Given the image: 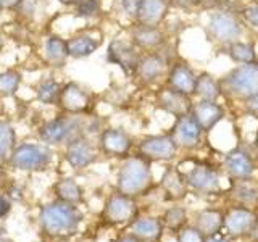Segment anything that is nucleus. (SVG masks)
Wrapping results in <instances>:
<instances>
[{"label":"nucleus","instance_id":"nucleus-1","mask_svg":"<svg viewBox=\"0 0 258 242\" xmlns=\"http://www.w3.org/2000/svg\"><path fill=\"white\" fill-rule=\"evenodd\" d=\"M81 215L73 204L55 202L42 208L40 212V226L50 236H71L78 231Z\"/></svg>","mask_w":258,"mask_h":242},{"label":"nucleus","instance_id":"nucleus-2","mask_svg":"<svg viewBox=\"0 0 258 242\" xmlns=\"http://www.w3.org/2000/svg\"><path fill=\"white\" fill-rule=\"evenodd\" d=\"M152 173L150 163L147 158L142 155L139 157H129L124 160L118 171V191L126 196H139L150 186Z\"/></svg>","mask_w":258,"mask_h":242},{"label":"nucleus","instance_id":"nucleus-3","mask_svg":"<svg viewBox=\"0 0 258 242\" xmlns=\"http://www.w3.org/2000/svg\"><path fill=\"white\" fill-rule=\"evenodd\" d=\"M84 128L86 126L81 121V116L63 113L61 116L52 118L40 125L37 134L40 141L47 145H60L84 136Z\"/></svg>","mask_w":258,"mask_h":242},{"label":"nucleus","instance_id":"nucleus-4","mask_svg":"<svg viewBox=\"0 0 258 242\" xmlns=\"http://www.w3.org/2000/svg\"><path fill=\"white\" fill-rule=\"evenodd\" d=\"M53 153L47 144L36 142H23L13 149L10 158V165L15 169L21 171H39L50 165Z\"/></svg>","mask_w":258,"mask_h":242},{"label":"nucleus","instance_id":"nucleus-5","mask_svg":"<svg viewBox=\"0 0 258 242\" xmlns=\"http://www.w3.org/2000/svg\"><path fill=\"white\" fill-rule=\"evenodd\" d=\"M223 84L229 94L244 100L258 94V63L239 65L226 76Z\"/></svg>","mask_w":258,"mask_h":242},{"label":"nucleus","instance_id":"nucleus-6","mask_svg":"<svg viewBox=\"0 0 258 242\" xmlns=\"http://www.w3.org/2000/svg\"><path fill=\"white\" fill-rule=\"evenodd\" d=\"M56 107L67 115L81 116L92 107V94L76 81H68V83H63L61 86Z\"/></svg>","mask_w":258,"mask_h":242},{"label":"nucleus","instance_id":"nucleus-7","mask_svg":"<svg viewBox=\"0 0 258 242\" xmlns=\"http://www.w3.org/2000/svg\"><path fill=\"white\" fill-rule=\"evenodd\" d=\"M103 45V32L99 28H84L67 39L68 56L73 60H83L94 55Z\"/></svg>","mask_w":258,"mask_h":242},{"label":"nucleus","instance_id":"nucleus-8","mask_svg":"<svg viewBox=\"0 0 258 242\" xmlns=\"http://www.w3.org/2000/svg\"><path fill=\"white\" fill-rule=\"evenodd\" d=\"M141 50L131 40L126 39H113L107 47V62L116 65L123 70L127 76H134L137 70V63L141 60Z\"/></svg>","mask_w":258,"mask_h":242},{"label":"nucleus","instance_id":"nucleus-9","mask_svg":"<svg viewBox=\"0 0 258 242\" xmlns=\"http://www.w3.org/2000/svg\"><path fill=\"white\" fill-rule=\"evenodd\" d=\"M208 31L220 42L232 44L242 36V24L231 12H215L210 15Z\"/></svg>","mask_w":258,"mask_h":242},{"label":"nucleus","instance_id":"nucleus-10","mask_svg":"<svg viewBox=\"0 0 258 242\" xmlns=\"http://www.w3.org/2000/svg\"><path fill=\"white\" fill-rule=\"evenodd\" d=\"M258 218L252 208H248L245 205H239L231 208L228 213L224 215V223L223 228L228 231L229 236L232 237H239V236H245V234L253 232L256 228Z\"/></svg>","mask_w":258,"mask_h":242},{"label":"nucleus","instance_id":"nucleus-11","mask_svg":"<svg viewBox=\"0 0 258 242\" xmlns=\"http://www.w3.org/2000/svg\"><path fill=\"white\" fill-rule=\"evenodd\" d=\"M166 71H168V62L163 55L158 50L145 52L141 55V60L137 63V70L134 76L139 79L142 84L150 86L163 78Z\"/></svg>","mask_w":258,"mask_h":242},{"label":"nucleus","instance_id":"nucleus-12","mask_svg":"<svg viewBox=\"0 0 258 242\" xmlns=\"http://www.w3.org/2000/svg\"><path fill=\"white\" fill-rule=\"evenodd\" d=\"M177 149L171 136H149L139 144V153L147 160H171Z\"/></svg>","mask_w":258,"mask_h":242},{"label":"nucleus","instance_id":"nucleus-13","mask_svg":"<svg viewBox=\"0 0 258 242\" xmlns=\"http://www.w3.org/2000/svg\"><path fill=\"white\" fill-rule=\"evenodd\" d=\"M64 160L68 165L75 169H83L91 166L97 160V152L94 149L92 142L84 136H79L67 144L64 149Z\"/></svg>","mask_w":258,"mask_h":242},{"label":"nucleus","instance_id":"nucleus-14","mask_svg":"<svg viewBox=\"0 0 258 242\" xmlns=\"http://www.w3.org/2000/svg\"><path fill=\"white\" fill-rule=\"evenodd\" d=\"M100 150L110 157H126L133 147V139L119 128H107L99 136Z\"/></svg>","mask_w":258,"mask_h":242},{"label":"nucleus","instance_id":"nucleus-15","mask_svg":"<svg viewBox=\"0 0 258 242\" xmlns=\"http://www.w3.org/2000/svg\"><path fill=\"white\" fill-rule=\"evenodd\" d=\"M202 129L197 125V121L194 119L190 113L182 116L176 118V123L173 126L171 136L174 142L177 144V147H184V149H194L200 144V137H202Z\"/></svg>","mask_w":258,"mask_h":242},{"label":"nucleus","instance_id":"nucleus-16","mask_svg":"<svg viewBox=\"0 0 258 242\" xmlns=\"http://www.w3.org/2000/svg\"><path fill=\"white\" fill-rule=\"evenodd\" d=\"M129 40L142 52H155L166 42V36L160 26L136 24L129 32Z\"/></svg>","mask_w":258,"mask_h":242},{"label":"nucleus","instance_id":"nucleus-17","mask_svg":"<svg viewBox=\"0 0 258 242\" xmlns=\"http://www.w3.org/2000/svg\"><path fill=\"white\" fill-rule=\"evenodd\" d=\"M137 207L136 202L133 200L131 196H126V194H113L108 199L107 205H105V218L110 223L115 224H123L131 221L136 216Z\"/></svg>","mask_w":258,"mask_h":242},{"label":"nucleus","instance_id":"nucleus-18","mask_svg":"<svg viewBox=\"0 0 258 242\" xmlns=\"http://www.w3.org/2000/svg\"><path fill=\"white\" fill-rule=\"evenodd\" d=\"M169 0H139L136 10V24L160 26L169 12Z\"/></svg>","mask_w":258,"mask_h":242},{"label":"nucleus","instance_id":"nucleus-19","mask_svg":"<svg viewBox=\"0 0 258 242\" xmlns=\"http://www.w3.org/2000/svg\"><path fill=\"white\" fill-rule=\"evenodd\" d=\"M187 188L199 194H216L220 191V176L207 165H197L185 176Z\"/></svg>","mask_w":258,"mask_h":242},{"label":"nucleus","instance_id":"nucleus-20","mask_svg":"<svg viewBox=\"0 0 258 242\" xmlns=\"http://www.w3.org/2000/svg\"><path fill=\"white\" fill-rule=\"evenodd\" d=\"M196 84H197V75L194 73V70L189 65L174 63L173 67L168 70L166 86L174 89V91L190 97L196 92Z\"/></svg>","mask_w":258,"mask_h":242},{"label":"nucleus","instance_id":"nucleus-21","mask_svg":"<svg viewBox=\"0 0 258 242\" xmlns=\"http://www.w3.org/2000/svg\"><path fill=\"white\" fill-rule=\"evenodd\" d=\"M190 115L197 121L202 131L208 133L223 119L224 110L215 100H200L196 105H192Z\"/></svg>","mask_w":258,"mask_h":242},{"label":"nucleus","instance_id":"nucleus-22","mask_svg":"<svg viewBox=\"0 0 258 242\" xmlns=\"http://www.w3.org/2000/svg\"><path fill=\"white\" fill-rule=\"evenodd\" d=\"M67 39L60 34H48L42 42V60L52 68H63L68 62Z\"/></svg>","mask_w":258,"mask_h":242},{"label":"nucleus","instance_id":"nucleus-23","mask_svg":"<svg viewBox=\"0 0 258 242\" xmlns=\"http://www.w3.org/2000/svg\"><path fill=\"white\" fill-rule=\"evenodd\" d=\"M157 102L165 111L171 113L176 118L187 115L192 110V102L189 99V95H184L181 92L174 91L169 86L160 89L157 94Z\"/></svg>","mask_w":258,"mask_h":242},{"label":"nucleus","instance_id":"nucleus-24","mask_svg":"<svg viewBox=\"0 0 258 242\" xmlns=\"http://www.w3.org/2000/svg\"><path fill=\"white\" fill-rule=\"evenodd\" d=\"M224 165H226V169L229 171V174L232 177H236V179H248V177L253 174V169H255L252 157L240 149L231 150L228 155H226Z\"/></svg>","mask_w":258,"mask_h":242},{"label":"nucleus","instance_id":"nucleus-25","mask_svg":"<svg viewBox=\"0 0 258 242\" xmlns=\"http://www.w3.org/2000/svg\"><path fill=\"white\" fill-rule=\"evenodd\" d=\"M163 232V223L157 218H139L131 226V234L139 240L153 242L158 240Z\"/></svg>","mask_w":258,"mask_h":242},{"label":"nucleus","instance_id":"nucleus-26","mask_svg":"<svg viewBox=\"0 0 258 242\" xmlns=\"http://www.w3.org/2000/svg\"><path fill=\"white\" fill-rule=\"evenodd\" d=\"M223 223H224V215H221L220 210L207 208V210H202L197 215L196 228L204 234L205 237H208V236H216V234L220 232V229L223 228Z\"/></svg>","mask_w":258,"mask_h":242},{"label":"nucleus","instance_id":"nucleus-27","mask_svg":"<svg viewBox=\"0 0 258 242\" xmlns=\"http://www.w3.org/2000/svg\"><path fill=\"white\" fill-rule=\"evenodd\" d=\"M61 86H63V83H60L58 79H55L52 76L40 79L36 86L37 102L42 105H56L60 92H61Z\"/></svg>","mask_w":258,"mask_h":242},{"label":"nucleus","instance_id":"nucleus-28","mask_svg":"<svg viewBox=\"0 0 258 242\" xmlns=\"http://www.w3.org/2000/svg\"><path fill=\"white\" fill-rule=\"evenodd\" d=\"M161 188L165 189L169 197L182 199L185 192H187V183H185V177L176 168H168L163 177H161Z\"/></svg>","mask_w":258,"mask_h":242},{"label":"nucleus","instance_id":"nucleus-29","mask_svg":"<svg viewBox=\"0 0 258 242\" xmlns=\"http://www.w3.org/2000/svg\"><path fill=\"white\" fill-rule=\"evenodd\" d=\"M200 97V100H218V97L221 95V83L216 81L213 76H210L208 73H202L197 76L196 92Z\"/></svg>","mask_w":258,"mask_h":242},{"label":"nucleus","instance_id":"nucleus-30","mask_svg":"<svg viewBox=\"0 0 258 242\" xmlns=\"http://www.w3.org/2000/svg\"><path fill=\"white\" fill-rule=\"evenodd\" d=\"M53 191L56 194L61 202H67V204H76L81 199H83V189L81 186L71 179V177H64V179H60L53 186Z\"/></svg>","mask_w":258,"mask_h":242},{"label":"nucleus","instance_id":"nucleus-31","mask_svg":"<svg viewBox=\"0 0 258 242\" xmlns=\"http://www.w3.org/2000/svg\"><path fill=\"white\" fill-rule=\"evenodd\" d=\"M16 147V131L10 121L0 118V161L8 160Z\"/></svg>","mask_w":258,"mask_h":242},{"label":"nucleus","instance_id":"nucleus-32","mask_svg":"<svg viewBox=\"0 0 258 242\" xmlns=\"http://www.w3.org/2000/svg\"><path fill=\"white\" fill-rule=\"evenodd\" d=\"M23 83L21 71L8 68L0 71V97H13L20 91Z\"/></svg>","mask_w":258,"mask_h":242},{"label":"nucleus","instance_id":"nucleus-33","mask_svg":"<svg viewBox=\"0 0 258 242\" xmlns=\"http://www.w3.org/2000/svg\"><path fill=\"white\" fill-rule=\"evenodd\" d=\"M228 53L231 58L239 63H255L256 60V53H255V47L253 44L248 42H240V40H236V42L228 44Z\"/></svg>","mask_w":258,"mask_h":242},{"label":"nucleus","instance_id":"nucleus-34","mask_svg":"<svg viewBox=\"0 0 258 242\" xmlns=\"http://www.w3.org/2000/svg\"><path fill=\"white\" fill-rule=\"evenodd\" d=\"M250 179H237L234 184L232 196L236 197L242 205H253L258 202V188L248 183Z\"/></svg>","mask_w":258,"mask_h":242},{"label":"nucleus","instance_id":"nucleus-35","mask_svg":"<svg viewBox=\"0 0 258 242\" xmlns=\"http://www.w3.org/2000/svg\"><path fill=\"white\" fill-rule=\"evenodd\" d=\"M75 16L86 21L97 20L102 15V2L100 0H79V2L73 7Z\"/></svg>","mask_w":258,"mask_h":242},{"label":"nucleus","instance_id":"nucleus-36","mask_svg":"<svg viewBox=\"0 0 258 242\" xmlns=\"http://www.w3.org/2000/svg\"><path fill=\"white\" fill-rule=\"evenodd\" d=\"M185 221H187V213L181 207H171L169 210H166V213L163 216V224L173 231L181 229L185 224Z\"/></svg>","mask_w":258,"mask_h":242},{"label":"nucleus","instance_id":"nucleus-37","mask_svg":"<svg viewBox=\"0 0 258 242\" xmlns=\"http://www.w3.org/2000/svg\"><path fill=\"white\" fill-rule=\"evenodd\" d=\"M179 242H205V236L197 228H185L179 232Z\"/></svg>","mask_w":258,"mask_h":242},{"label":"nucleus","instance_id":"nucleus-38","mask_svg":"<svg viewBox=\"0 0 258 242\" xmlns=\"http://www.w3.org/2000/svg\"><path fill=\"white\" fill-rule=\"evenodd\" d=\"M242 18H244L248 24H252L253 28L258 29V4L245 7L244 10H242Z\"/></svg>","mask_w":258,"mask_h":242},{"label":"nucleus","instance_id":"nucleus-39","mask_svg":"<svg viewBox=\"0 0 258 242\" xmlns=\"http://www.w3.org/2000/svg\"><path fill=\"white\" fill-rule=\"evenodd\" d=\"M137 2L139 0H121V12L124 15L131 16V18H136V10H137Z\"/></svg>","mask_w":258,"mask_h":242},{"label":"nucleus","instance_id":"nucleus-40","mask_svg":"<svg viewBox=\"0 0 258 242\" xmlns=\"http://www.w3.org/2000/svg\"><path fill=\"white\" fill-rule=\"evenodd\" d=\"M245 110L250 116H253L258 119V94L245 99Z\"/></svg>","mask_w":258,"mask_h":242},{"label":"nucleus","instance_id":"nucleus-41","mask_svg":"<svg viewBox=\"0 0 258 242\" xmlns=\"http://www.w3.org/2000/svg\"><path fill=\"white\" fill-rule=\"evenodd\" d=\"M24 0H0V12H16Z\"/></svg>","mask_w":258,"mask_h":242},{"label":"nucleus","instance_id":"nucleus-42","mask_svg":"<svg viewBox=\"0 0 258 242\" xmlns=\"http://www.w3.org/2000/svg\"><path fill=\"white\" fill-rule=\"evenodd\" d=\"M169 5L176 7V8H181V10H187V8L199 5V2L197 0H169Z\"/></svg>","mask_w":258,"mask_h":242},{"label":"nucleus","instance_id":"nucleus-43","mask_svg":"<svg viewBox=\"0 0 258 242\" xmlns=\"http://www.w3.org/2000/svg\"><path fill=\"white\" fill-rule=\"evenodd\" d=\"M10 200H8L5 196H2V194H0V218L2 216H5L8 212H10Z\"/></svg>","mask_w":258,"mask_h":242},{"label":"nucleus","instance_id":"nucleus-44","mask_svg":"<svg viewBox=\"0 0 258 242\" xmlns=\"http://www.w3.org/2000/svg\"><path fill=\"white\" fill-rule=\"evenodd\" d=\"M78 2H79V0H56V4H60L63 7H68V8H73Z\"/></svg>","mask_w":258,"mask_h":242},{"label":"nucleus","instance_id":"nucleus-45","mask_svg":"<svg viewBox=\"0 0 258 242\" xmlns=\"http://www.w3.org/2000/svg\"><path fill=\"white\" fill-rule=\"evenodd\" d=\"M199 2V5H204V7H215L218 2H220V0H197Z\"/></svg>","mask_w":258,"mask_h":242},{"label":"nucleus","instance_id":"nucleus-46","mask_svg":"<svg viewBox=\"0 0 258 242\" xmlns=\"http://www.w3.org/2000/svg\"><path fill=\"white\" fill-rule=\"evenodd\" d=\"M205 242H229V240L218 237V236H208V237H205Z\"/></svg>","mask_w":258,"mask_h":242},{"label":"nucleus","instance_id":"nucleus-47","mask_svg":"<svg viewBox=\"0 0 258 242\" xmlns=\"http://www.w3.org/2000/svg\"><path fill=\"white\" fill-rule=\"evenodd\" d=\"M118 242H141V240L137 239V237H134L133 234H131V236H123V237H121Z\"/></svg>","mask_w":258,"mask_h":242},{"label":"nucleus","instance_id":"nucleus-48","mask_svg":"<svg viewBox=\"0 0 258 242\" xmlns=\"http://www.w3.org/2000/svg\"><path fill=\"white\" fill-rule=\"evenodd\" d=\"M4 44H5V36H4V32L0 31V48L4 47Z\"/></svg>","mask_w":258,"mask_h":242},{"label":"nucleus","instance_id":"nucleus-49","mask_svg":"<svg viewBox=\"0 0 258 242\" xmlns=\"http://www.w3.org/2000/svg\"><path fill=\"white\" fill-rule=\"evenodd\" d=\"M255 145L258 147V131H256V134H255Z\"/></svg>","mask_w":258,"mask_h":242}]
</instances>
